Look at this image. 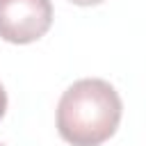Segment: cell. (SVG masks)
Instances as JSON below:
<instances>
[{"mask_svg":"<svg viewBox=\"0 0 146 146\" xmlns=\"http://www.w3.org/2000/svg\"><path fill=\"white\" fill-rule=\"evenodd\" d=\"M121 112V98L110 82L84 78L62 94L57 130L62 139L73 146H98L116 132Z\"/></svg>","mask_w":146,"mask_h":146,"instance_id":"cell-1","label":"cell"},{"mask_svg":"<svg viewBox=\"0 0 146 146\" xmlns=\"http://www.w3.org/2000/svg\"><path fill=\"white\" fill-rule=\"evenodd\" d=\"M52 23L50 0H0V39L9 43H32Z\"/></svg>","mask_w":146,"mask_h":146,"instance_id":"cell-2","label":"cell"},{"mask_svg":"<svg viewBox=\"0 0 146 146\" xmlns=\"http://www.w3.org/2000/svg\"><path fill=\"white\" fill-rule=\"evenodd\" d=\"M5 110H7V91H5V87L0 84V119L5 116Z\"/></svg>","mask_w":146,"mask_h":146,"instance_id":"cell-3","label":"cell"},{"mask_svg":"<svg viewBox=\"0 0 146 146\" xmlns=\"http://www.w3.org/2000/svg\"><path fill=\"white\" fill-rule=\"evenodd\" d=\"M73 5H82V7H89V5H98V2H103V0H71Z\"/></svg>","mask_w":146,"mask_h":146,"instance_id":"cell-4","label":"cell"},{"mask_svg":"<svg viewBox=\"0 0 146 146\" xmlns=\"http://www.w3.org/2000/svg\"><path fill=\"white\" fill-rule=\"evenodd\" d=\"M0 146H2V144H0Z\"/></svg>","mask_w":146,"mask_h":146,"instance_id":"cell-5","label":"cell"}]
</instances>
